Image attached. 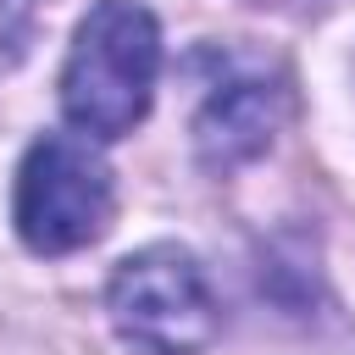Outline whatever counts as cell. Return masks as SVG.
Returning a JSON list of instances; mask_svg holds the SVG:
<instances>
[{"label":"cell","instance_id":"obj_4","mask_svg":"<svg viewBox=\"0 0 355 355\" xmlns=\"http://www.w3.org/2000/svg\"><path fill=\"white\" fill-rule=\"evenodd\" d=\"M283 122V89L266 78H227L205 94L194 116V155L211 172H233L255 155H266L272 133Z\"/></svg>","mask_w":355,"mask_h":355},{"label":"cell","instance_id":"obj_3","mask_svg":"<svg viewBox=\"0 0 355 355\" xmlns=\"http://www.w3.org/2000/svg\"><path fill=\"white\" fill-rule=\"evenodd\" d=\"M116 183L105 155L78 133H44L17 166L11 222L33 255H72L111 227Z\"/></svg>","mask_w":355,"mask_h":355},{"label":"cell","instance_id":"obj_1","mask_svg":"<svg viewBox=\"0 0 355 355\" xmlns=\"http://www.w3.org/2000/svg\"><path fill=\"white\" fill-rule=\"evenodd\" d=\"M161 78V28L139 0H94L72 28L61 111L83 139H122L150 116Z\"/></svg>","mask_w":355,"mask_h":355},{"label":"cell","instance_id":"obj_2","mask_svg":"<svg viewBox=\"0 0 355 355\" xmlns=\"http://www.w3.org/2000/svg\"><path fill=\"white\" fill-rule=\"evenodd\" d=\"M105 311L116 338L139 355H205L222 327L200 255L172 239H155L116 261L105 283Z\"/></svg>","mask_w":355,"mask_h":355},{"label":"cell","instance_id":"obj_5","mask_svg":"<svg viewBox=\"0 0 355 355\" xmlns=\"http://www.w3.org/2000/svg\"><path fill=\"white\" fill-rule=\"evenodd\" d=\"M39 6L44 0H0V72H11L28 55V44L39 33Z\"/></svg>","mask_w":355,"mask_h":355}]
</instances>
